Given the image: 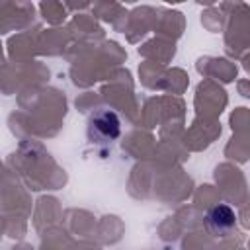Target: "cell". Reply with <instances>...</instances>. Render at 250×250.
<instances>
[{"label":"cell","instance_id":"6da1fadb","mask_svg":"<svg viewBox=\"0 0 250 250\" xmlns=\"http://www.w3.org/2000/svg\"><path fill=\"white\" fill-rule=\"evenodd\" d=\"M121 133V121L117 113L109 107H98L88 117L86 135L94 145H109Z\"/></svg>","mask_w":250,"mask_h":250},{"label":"cell","instance_id":"7a4b0ae2","mask_svg":"<svg viewBox=\"0 0 250 250\" xmlns=\"http://www.w3.org/2000/svg\"><path fill=\"white\" fill-rule=\"evenodd\" d=\"M205 227L215 236H227L232 232V229H236V215L225 203L213 205L205 215Z\"/></svg>","mask_w":250,"mask_h":250}]
</instances>
